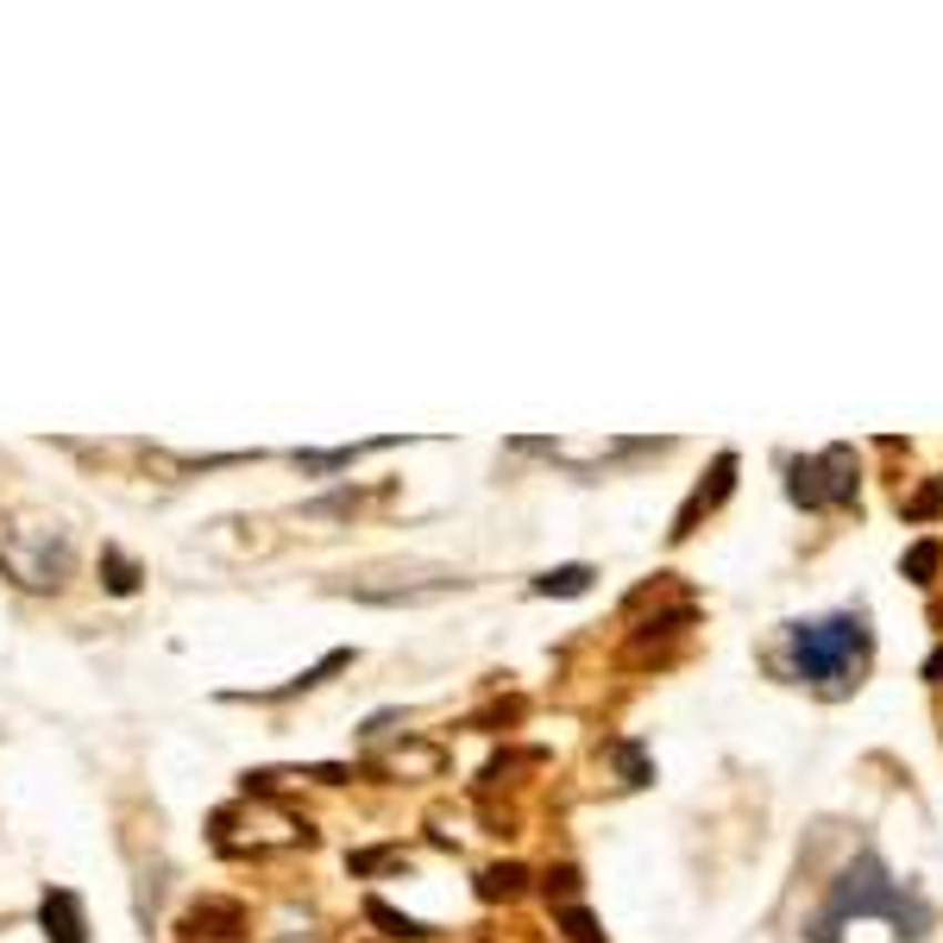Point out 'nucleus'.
<instances>
[{
    "label": "nucleus",
    "instance_id": "nucleus-5",
    "mask_svg": "<svg viewBox=\"0 0 943 943\" xmlns=\"http://www.w3.org/2000/svg\"><path fill=\"white\" fill-rule=\"evenodd\" d=\"M585 585H592V566H554V573H541L535 578V592L541 597H578V592H585Z\"/></svg>",
    "mask_w": 943,
    "mask_h": 943
},
{
    "label": "nucleus",
    "instance_id": "nucleus-7",
    "mask_svg": "<svg viewBox=\"0 0 943 943\" xmlns=\"http://www.w3.org/2000/svg\"><path fill=\"white\" fill-rule=\"evenodd\" d=\"M937 560H943V554H937V541H924V547H912V554H905V573L924 585V578L937 573Z\"/></svg>",
    "mask_w": 943,
    "mask_h": 943
},
{
    "label": "nucleus",
    "instance_id": "nucleus-10",
    "mask_svg": "<svg viewBox=\"0 0 943 943\" xmlns=\"http://www.w3.org/2000/svg\"><path fill=\"white\" fill-rule=\"evenodd\" d=\"M107 573H114V578H107L114 592H133V585H139V578H133V566H126L120 554H107Z\"/></svg>",
    "mask_w": 943,
    "mask_h": 943
},
{
    "label": "nucleus",
    "instance_id": "nucleus-6",
    "mask_svg": "<svg viewBox=\"0 0 943 943\" xmlns=\"http://www.w3.org/2000/svg\"><path fill=\"white\" fill-rule=\"evenodd\" d=\"M366 912H371V919H378V924H390V937H428L422 924H416V919H403V912H390L385 900H371Z\"/></svg>",
    "mask_w": 943,
    "mask_h": 943
},
{
    "label": "nucleus",
    "instance_id": "nucleus-2",
    "mask_svg": "<svg viewBox=\"0 0 943 943\" xmlns=\"http://www.w3.org/2000/svg\"><path fill=\"white\" fill-rule=\"evenodd\" d=\"M868 616L862 611H837L818 623H792V667L799 679H811L818 693H849L868 667Z\"/></svg>",
    "mask_w": 943,
    "mask_h": 943
},
{
    "label": "nucleus",
    "instance_id": "nucleus-9",
    "mask_svg": "<svg viewBox=\"0 0 943 943\" xmlns=\"http://www.w3.org/2000/svg\"><path fill=\"white\" fill-rule=\"evenodd\" d=\"M566 931H573L578 943H604V931H597V924L585 919V912H566Z\"/></svg>",
    "mask_w": 943,
    "mask_h": 943
},
{
    "label": "nucleus",
    "instance_id": "nucleus-4",
    "mask_svg": "<svg viewBox=\"0 0 943 943\" xmlns=\"http://www.w3.org/2000/svg\"><path fill=\"white\" fill-rule=\"evenodd\" d=\"M44 931H51V943H82V905H76V893H44Z\"/></svg>",
    "mask_w": 943,
    "mask_h": 943
},
{
    "label": "nucleus",
    "instance_id": "nucleus-8",
    "mask_svg": "<svg viewBox=\"0 0 943 943\" xmlns=\"http://www.w3.org/2000/svg\"><path fill=\"white\" fill-rule=\"evenodd\" d=\"M937 510H943V479H937V484H924L919 498L905 503V516H912V522H924V516H937Z\"/></svg>",
    "mask_w": 943,
    "mask_h": 943
},
{
    "label": "nucleus",
    "instance_id": "nucleus-3",
    "mask_svg": "<svg viewBox=\"0 0 943 943\" xmlns=\"http://www.w3.org/2000/svg\"><path fill=\"white\" fill-rule=\"evenodd\" d=\"M792 498L806 510H824V503H849L855 498V453L849 447H830L818 460L792 465Z\"/></svg>",
    "mask_w": 943,
    "mask_h": 943
},
{
    "label": "nucleus",
    "instance_id": "nucleus-1",
    "mask_svg": "<svg viewBox=\"0 0 943 943\" xmlns=\"http://www.w3.org/2000/svg\"><path fill=\"white\" fill-rule=\"evenodd\" d=\"M886 919L900 937H924V924H931V912H924V900H912L905 893V881H893L881 868V855H855V862L843 868V881L830 886L824 912L811 919V943H837V931H843L849 919Z\"/></svg>",
    "mask_w": 943,
    "mask_h": 943
}]
</instances>
